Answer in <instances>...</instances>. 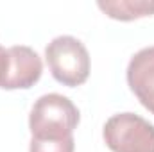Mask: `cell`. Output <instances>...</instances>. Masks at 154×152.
I'll use <instances>...</instances> for the list:
<instances>
[{"mask_svg":"<svg viewBox=\"0 0 154 152\" xmlns=\"http://www.w3.org/2000/svg\"><path fill=\"white\" fill-rule=\"evenodd\" d=\"M81 114L77 106L61 93L41 95L29 114V129L34 140H65L74 136Z\"/></svg>","mask_w":154,"mask_h":152,"instance_id":"6da1fadb","label":"cell"},{"mask_svg":"<svg viewBox=\"0 0 154 152\" xmlns=\"http://www.w3.org/2000/svg\"><path fill=\"white\" fill-rule=\"evenodd\" d=\"M45 59L52 77L68 88L81 86L90 75V54L81 39L74 36H57L45 48Z\"/></svg>","mask_w":154,"mask_h":152,"instance_id":"7a4b0ae2","label":"cell"},{"mask_svg":"<svg viewBox=\"0 0 154 152\" xmlns=\"http://www.w3.org/2000/svg\"><path fill=\"white\" fill-rule=\"evenodd\" d=\"M102 138L111 152H154V123L136 113H116L106 120Z\"/></svg>","mask_w":154,"mask_h":152,"instance_id":"3957f363","label":"cell"},{"mask_svg":"<svg viewBox=\"0 0 154 152\" xmlns=\"http://www.w3.org/2000/svg\"><path fill=\"white\" fill-rule=\"evenodd\" d=\"M43 74L41 57L27 45H14L5 48L0 65V88L4 90H29Z\"/></svg>","mask_w":154,"mask_h":152,"instance_id":"277c9868","label":"cell"},{"mask_svg":"<svg viewBox=\"0 0 154 152\" xmlns=\"http://www.w3.org/2000/svg\"><path fill=\"white\" fill-rule=\"evenodd\" d=\"M127 84L140 104L154 114V45L138 50L127 65Z\"/></svg>","mask_w":154,"mask_h":152,"instance_id":"5b68a950","label":"cell"},{"mask_svg":"<svg viewBox=\"0 0 154 152\" xmlns=\"http://www.w3.org/2000/svg\"><path fill=\"white\" fill-rule=\"evenodd\" d=\"M97 5L104 14L120 22L154 14V0H99Z\"/></svg>","mask_w":154,"mask_h":152,"instance_id":"8992f818","label":"cell"},{"mask_svg":"<svg viewBox=\"0 0 154 152\" xmlns=\"http://www.w3.org/2000/svg\"><path fill=\"white\" fill-rule=\"evenodd\" d=\"M75 140L74 136L65 140H34L31 138L29 152H74Z\"/></svg>","mask_w":154,"mask_h":152,"instance_id":"52a82bcc","label":"cell"},{"mask_svg":"<svg viewBox=\"0 0 154 152\" xmlns=\"http://www.w3.org/2000/svg\"><path fill=\"white\" fill-rule=\"evenodd\" d=\"M4 56H5V48H4V47H0V65H2V59H4Z\"/></svg>","mask_w":154,"mask_h":152,"instance_id":"ba28073f","label":"cell"}]
</instances>
